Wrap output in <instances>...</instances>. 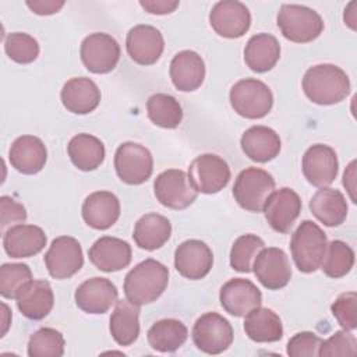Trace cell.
Listing matches in <instances>:
<instances>
[{
  "label": "cell",
  "instance_id": "obj_30",
  "mask_svg": "<svg viewBox=\"0 0 357 357\" xmlns=\"http://www.w3.org/2000/svg\"><path fill=\"white\" fill-rule=\"evenodd\" d=\"M280 59L279 40L271 33H257L251 36L244 47V61L255 73L272 70Z\"/></svg>",
  "mask_w": 357,
  "mask_h": 357
},
{
  "label": "cell",
  "instance_id": "obj_5",
  "mask_svg": "<svg viewBox=\"0 0 357 357\" xmlns=\"http://www.w3.org/2000/svg\"><path fill=\"white\" fill-rule=\"evenodd\" d=\"M234 112L245 119L257 120L265 117L273 106V95L269 86L255 78L237 81L229 93Z\"/></svg>",
  "mask_w": 357,
  "mask_h": 357
},
{
  "label": "cell",
  "instance_id": "obj_38",
  "mask_svg": "<svg viewBox=\"0 0 357 357\" xmlns=\"http://www.w3.org/2000/svg\"><path fill=\"white\" fill-rule=\"evenodd\" d=\"M265 243L257 234H243L237 237L230 250V266L241 273L252 271V262Z\"/></svg>",
  "mask_w": 357,
  "mask_h": 357
},
{
  "label": "cell",
  "instance_id": "obj_36",
  "mask_svg": "<svg viewBox=\"0 0 357 357\" xmlns=\"http://www.w3.org/2000/svg\"><path fill=\"white\" fill-rule=\"evenodd\" d=\"M146 113L149 120L162 128H176L183 120L180 103L167 93H153L146 100Z\"/></svg>",
  "mask_w": 357,
  "mask_h": 357
},
{
  "label": "cell",
  "instance_id": "obj_28",
  "mask_svg": "<svg viewBox=\"0 0 357 357\" xmlns=\"http://www.w3.org/2000/svg\"><path fill=\"white\" fill-rule=\"evenodd\" d=\"M240 145L248 159L266 163L275 159L282 148V142L275 130L266 126H252L241 135Z\"/></svg>",
  "mask_w": 357,
  "mask_h": 357
},
{
  "label": "cell",
  "instance_id": "obj_21",
  "mask_svg": "<svg viewBox=\"0 0 357 357\" xmlns=\"http://www.w3.org/2000/svg\"><path fill=\"white\" fill-rule=\"evenodd\" d=\"M131 245L117 237L103 236L89 248V261L103 272H117L127 268L131 262Z\"/></svg>",
  "mask_w": 357,
  "mask_h": 357
},
{
  "label": "cell",
  "instance_id": "obj_1",
  "mask_svg": "<svg viewBox=\"0 0 357 357\" xmlns=\"http://www.w3.org/2000/svg\"><path fill=\"white\" fill-rule=\"evenodd\" d=\"M305 96L317 105L329 106L342 102L350 93L349 75L335 64H317L303 77Z\"/></svg>",
  "mask_w": 357,
  "mask_h": 357
},
{
  "label": "cell",
  "instance_id": "obj_34",
  "mask_svg": "<svg viewBox=\"0 0 357 357\" xmlns=\"http://www.w3.org/2000/svg\"><path fill=\"white\" fill-rule=\"evenodd\" d=\"M68 156L73 165L82 172L98 169L105 160V145L95 135L81 132L74 135L67 145Z\"/></svg>",
  "mask_w": 357,
  "mask_h": 357
},
{
  "label": "cell",
  "instance_id": "obj_16",
  "mask_svg": "<svg viewBox=\"0 0 357 357\" xmlns=\"http://www.w3.org/2000/svg\"><path fill=\"white\" fill-rule=\"evenodd\" d=\"M303 174L307 181L315 187L332 184L337 176L339 160L335 149L325 144L310 146L301 160Z\"/></svg>",
  "mask_w": 357,
  "mask_h": 357
},
{
  "label": "cell",
  "instance_id": "obj_47",
  "mask_svg": "<svg viewBox=\"0 0 357 357\" xmlns=\"http://www.w3.org/2000/svg\"><path fill=\"white\" fill-rule=\"evenodd\" d=\"M26 6L32 10V13H35L38 15H52V14L60 11V8L64 6V1H61V0H33V1H26Z\"/></svg>",
  "mask_w": 357,
  "mask_h": 357
},
{
  "label": "cell",
  "instance_id": "obj_9",
  "mask_svg": "<svg viewBox=\"0 0 357 357\" xmlns=\"http://www.w3.org/2000/svg\"><path fill=\"white\" fill-rule=\"evenodd\" d=\"M156 199L166 208L180 211L188 208L198 197L188 174L180 169H167L153 181Z\"/></svg>",
  "mask_w": 357,
  "mask_h": 357
},
{
  "label": "cell",
  "instance_id": "obj_13",
  "mask_svg": "<svg viewBox=\"0 0 357 357\" xmlns=\"http://www.w3.org/2000/svg\"><path fill=\"white\" fill-rule=\"evenodd\" d=\"M212 29L223 38H241L251 26V14L248 7L237 0L218 1L209 13Z\"/></svg>",
  "mask_w": 357,
  "mask_h": 357
},
{
  "label": "cell",
  "instance_id": "obj_3",
  "mask_svg": "<svg viewBox=\"0 0 357 357\" xmlns=\"http://www.w3.org/2000/svg\"><path fill=\"white\" fill-rule=\"evenodd\" d=\"M328 240L324 230L312 220H303L291 234L290 250L300 272H315L325 254Z\"/></svg>",
  "mask_w": 357,
  "mask_h": 357
},
{
  "label": "cell",
  "instance_id": "obj_29",
  "mask_svg": "<svg viewBox=\"0 0 357 357\" xmlns=\"http://www.w3.org/2000/svg\"><path fill=\"white\" fill-rule=\"evenodd\" d=\"M347 202L344 195L331 187H321L310 201L311 213L325 226H340L347 218Z\"/></svg>",
  "mask_w": 357,
  "mask_h": 357
},
{
  "label": "cell",
  "instance_id": "obj_32",
  "mask_svg": "<svg viewBox=\"0 0 357 357\" xmlns=\"http://www.w3.org/2000/svg\"><path fill=\"white\" fill-rule=\"evenodd\" d=\"M172 225L170 220L159 213H146L141 216L135 226L132 238L135 244L146 251H155L165 245L170 238Z\"/></svg>",
  "mask_w": 357,
  "mask_h": 357
},
{
  "label": "cell",
  "instance_id": "obj_12",
  "mask_svg": "<svg viewBox=\"0 0 357 357\" xmlns=\"http://www.w3.org/2000/svg\"><path fill=\"white\" fill-rule=\"evenodd\" d=\"M45 265L54 279H68L84 265V254L79 241L70 236L56 237L45 254Z\"/></svg>",
  "mask_w": 357,
  "mask_h": 357
},
{
  "label": "cell",
  "instance_id": "obj_45",
  "mask_svg": "<svg viewBox=\"0 0 357 357\" xmlns=\"http://www.w3.org/2000/svg\"><path fill=\"white\" fill-rule=\"evenodd\" d=\"M0 216H1V230L4 231L7 226L14 223H24L26 220V209L22 204L17 202L8 195L0 198Z\"/></svg>",
  "mask_w": 357,
  "mask_h": 357
},
{
  "label": "cell",
  "instance_id": "obj_17",
  "mask_svg": "<svg viewBox=\"0 0 357 357\" xmlns=\"http://www.w3.org/2000/svg\"><path fill=\"white\" fill-rule=\"evenodd\" d=\"M213 265L212 250L201 240H185L174 251L176 271L190 280L205 278Z\"/></svg>",
  "mask_w": 357,
  "mask_h": 357
},
{
  "label": "cell",
  "instance_id": "obj_44",
  "mask_svg": "<svg viewBox=\"0 0 357 357\" xmlns=\"http://www.w3.org/2000/svg\"><path fill=\"white\" fill-rule=\"evenodd\" d=\"M322 339L314 332H298L289 342L286 353L290 357H315L318 356Z\"/></svg>",
  "mask_w": 357,
  "mask_h": 357
},
{
  "label": "cell",
  "instance_id": "obj_37",
  "mask_svg": "<svg viewBox=\"0 0 357 357\" xmlns=\"http://www.w3.org/2000/svg\"><path fill=\"white\" fill-rule=\"evenodd\" d=\"M354 265V251L342 240H333L326 244L325 254L321 261L322 272L332 279L346 276Z\"/></svg>",
  "mask_w": 357,
  "mask_h": 357
},
{
  "label": "cell",
  "instance_id": "obj_2",
  "mask_svg": "<svg viewBox=\"0 0 357 357\" xmlns=\"http://www.w3.org/2000/svg\"><path fill=\"white\" fill-rule=\"evenodd\" d=\"M169 283V269L162 262L148 258L137 264L124 279V294L128 301L145 305L156 301Z\"/></svg>",
  "mask_w": 357,
  "mask_h": 357
},
{
  "label": "cell",
  "instance_id": "obj_26",
  "mask_svg": "<svg viewBox=\"0 0 357 357\" xmlns=\"http://www.w3.org/2000/svg\"><path fill=\"white\" fill-rule=\"evenodd\" d=\"M169 73L176 89L192 92L204 82L205 63L197 52L181 50L172 59Z\"/></svg>",
  "mask_w": 357,
  "mask_h": 357
},
{
  "label": "cell",
  "instance_id": "obj_33",
  "mask_svg": "<svg viewBox=\"0 0 357 357\" xmlns=\"http://www.w3.org/2000/svg\"><path fill=\"white\" fill-rule=\"evenodd\" d=\"M112 337L119 346H130L139 336V305L128 300L116 303L109 325Z\"/></svg>",
  "mask_w": 357,
  "mask_h": 357
},
{
  "label": "cell",
  "instance_id": "obj_31",
  "mask_svg": "<svg viewBox=\"0 0 357 357\" xmlns=\"http://www.w3.org/2000/svg\"><path fill=\"white\" fill-rule=\"evenodd\" d=\"M244 332L257 343L278 342L283 336L282 319L273 310L259 305L245 315Z\"/></svg>",
  "mask_w": 357,
  "mask_h": 357
},
{
  "label": "cell",
  "instance_id": "obj_42",
  "mask_svg": "<svg viewBox=\"0 0 357 357\" xmlns=\"http://www.w3.org/2000/svg\"><path fill=\"white\" fill-rule=\"evenodd\" d=\"M357 339L350 331H336L331 337L322 340L318 356L321 357H337V356H356Z\"/></svg>",
  "mask_w": 357,
  "mask_h": 357
},
{
  "label": "cell",
  "instance_id": "obj_41",
  "mask_svg": "<svg viewBox=\"0 0 357 357\" xmlns=\"http://www.w3.org/2000/svg\"><path fill=\"white\" fill-rule=\"evenodd\" d=\"M32 280L26 264H3L0 268V294L4 298H17L20 290Z\"/></svg>",
  "mask_w": 357,
  "mask_h": 357
},
{
  "label": "cell",
  "instance_id": "obj_14",
  "mask_svg": "<svg viewBox=\"0 0 357 357\" xmlns=\"http://www.w3.org/2000/svg\"><path fill=\"white\" fill-rule=\"evenodd\" d=\"M252 272L265 289L279 290L290 282L291 265L283 250L264 247L252 262Z\"/></svg>",
  "mask_w": 357,
  "mask_h": 357
},
{
  "label": "cell",
  "instance_id": "obj_49",
  "mask_svg": "<svg viewBox=\"0 0 357 357\" xmlns=\"http://www.w3.org/2000/svg\"><path fill=\"white\" fill-rule=\"evenodd\" d=\"M357 1H351L349 3V6L344 8V24L349 25L353 31H356V22H357Z\"/></svg>",
  "mask_w": 357,
  "mask_h": 357
},
{
  "label": "cell",
  "instance_id": "obj_6",
  "mask_svg": "<svg viewBox=\"0 0 357 357\" xmlns=\"http://www.w3.org/2000/svg\"><path fill=\"white\" fill-rule=\"evenodd\" d=\"M275 190V178L271 173L259 167L241 170L233 185L236 202L248 212H262L266 198Z\"/></svg>",
  "mask_w": 357,
  "mask_h": 357
},
{
  "label": "cell",
  "instance_id": "obj_39",
  "mask_svg": "<svg viewBox=\"0 0 357 357\" xmlns=\"http://www.w3.org/2000/svg\"><path fill=\"white\" fill-rule=\"evenodd\" d=\"M64 337L53 328H40L31 335L28 342L29 357H61L64 354Z\"/></svg>",
  "mask_w": 357,
  "mask_h": 357
},
{
  "label": "cell",
  "instance_id": "obj_46",
  "mask_svg": "<svg viewBox=\"0 0 357 357\" xmlns=\"http://www.w3.org/2000/svg\"><path fill=\"white\" fill-rule=\"evenodd\" d=\"M178 1H170V0H141L139 6L149 14H156V15H166L173 13L178 7Z\"/></svg>",
  "mask_w": 357,
  "mask_h": 357
},
{
  "label": "cell",
  "instance_id": "obj_15",
  "mask_svg": "<svg viewBox=\"0 0 357 357\" xmlns=\"http://www.w3.org/2000/svg\"><path fill=\"white\" fill-rule=\"evenodd\" d=\"M262 211L269 226L275 231L286 234L301 212V199L294 190L283 187L266 198Z\"/></svg>",
  "mask_w": 357,
  "mask_h": 357
},
{
  "label": "cell",
  "instance_id": "obj_40",
  "mask_svg": "<svg viewBox=\"0 0 357 357\" xmlns=\"http://www.w3.org/2000/svg\"><path fill=\"white\" fill-rule=\"evenodd\" d=\"M6 54L18 64H29L39 56L38 40L25 32L8 33L4 40Z\"/></svg>",
  "mask_w": 357,
  "mask_h": 357
},
{
  "label": "cell",
  "instance_id": "obj_50",
  "mask_svg": "<svg viewBox=\"0 0 357 357\" xmlns=\"http://www.w3.org/2000/svg\"><path fill=\"white\" fill-rule=\"evenodd\" d=\"M1 307L4 308V319H3V324H4V328H3V332H1V336H4L6 335V332H7V329H8V321L6 319V315H10L11 312H10V310H8V307H7V304H1Z\"/></svg>",
  "mask_w": 357,
  "mask_h": 357
},
{
  "label": "cell",
  "instance_id": "obj_18",
  "mask_svg": "<svg viewBox=\"0 0 357 357\" xmlns=\"http://www.w3.org/2000/svg\"><path fill=\"white\" fill-rule=\"evenodd\" d=\"M126 47L132 61L141 66H152L163 53L165 39L158 28L141 24L128 31Z\"/></svg>",
  "mask_w": 357,
  "mask_h": 357
},
{
  "label": "cell",
  "instance_id": "obj_7",
  "mask_svg": "<svg viewBox=\"0 0 357 357\" xmlns=\"http://www.w3.org/2000/svg\"><path fill=\"white\" fill-rule=\"evenodd\" d=\"M114 169L123 183L130 185L142 184L153 172L152 153L141 144L123 142L114 153Z\"/></svg>",
  "mask_w": 357,
  "mask_h": 357
},
{
  "label": "cell",
  "instance_id": "obj_27",
  "mask_svg": "<svg viewBox=\"0 0 357 357\" xmlns=\"http://www.w3.org/2000/svg\"><path fill=\"white\" fill-rule=\"evenodd\" d=\"M63 106L74 114H88L93 112L100 102V89L86 77L68 79L60 92Z\"/></svg>",
  "mask_w": 357,
  "mask_h": 357
},
{
  "label": "cell",
  "instance_id": "obj_4",
  "mask_svg": "<svg viewBox=\"0 0 357 357\" xmlns=\"http://www.w3.org/2000/svg\"><path fill=\"white\" fill-rule=\"evenodd\" d=\"M276 22L282 35L294 43L312 42L324 31L321 15L315 10L300 4H283L279 8Z\"/></svg>",
  "mask_w": 357,
  "mask_h": 357
},
{
  "label": "cell",
  "instance_id": "obj_48",
  "mask_svg": "<svg viewBox=\"0 0 357 357\" xmlns=\"http://www.w3.org/2000/svg\"><path fill=\"white\" fill-rule=\"evenodd\" d=\"M356 160L350 162L349 166L346 167L344 173H343V185L346 187L349 195H350V199L353 202H357L356 201V195H354V190H356Z\"/></svg>",
  "mask_w": 357,
  "mask_h": 357
},
{
  "label": "cell",
  "instance_id": "obj_11",
  "mask_svg": "<svg viewBox=\"0 0 357 357\" xmlns=\"http://www.w3.org/2000/svg\"><path fill=\"white\" fill-rule=\"evenodd\" d=\"M85 68L93 74L110 73L119 63L120 45L109 33L95 32L88 35L79 49Z\"/></svg>",
  "mask_w": 357,
  "mask_h": 357
},
{
  "label": "cell",
  "instance_id": "obj_22",
  "mask_svg": "<svg viewBox=\"0 0 357 357\" xmlns=\"http://www.w3.org/2000/svg\"><path fill=\"white\" fill-rule=\"evenodd\" d=\"M45 231L35 225L18 223L3 236V247L11 258H29L39 254L46 245Z\"/></svg>",
  "mask_w": 357,
  "mask_h": 357
},
{
  "label": "cell",
  "instance_id": "obj_20",
  "mask_svg": "<svg viewBox=\"0 0 357 357\" xmlns=\"http://www.w3.org/2000/svg\"><path fill=\"white\" fill-rule=\"evenodd\" d=\"M220 305L233 317H245L262 303L261 290L248 279L234 278L226 282L219 291Z\"/></svg>",
  "mask_w": 357,
  "mask_h": 357
},
{
  "label": "cell",
  "instance_id": "obj_43",
  "mask_svg": "<svg viewBox=\"0 0 357 357\" xmlns=\"http://www.w3.org/2000/svg\"><path fill=\"white\" fill-rule=\"evenodd\" d=\"M331 311L343 329L354 331L357 328V296L354 291L340 294L331 305Z\"/></svg>",
  "mask_w": 357,
  "mask_h": 357
},
{
  "label": "cell",
  "instance_id": "obj_24",
  "mask_svg": "<svg viewBox=\"0 0 357 357\" xmlns=\"http://www.w3.org/2000/svg\"><path fill=\"white\" fill-rule=\"evenodd\" d=\"M120 218V201L110 191H95L82 204L84 222L96 230L112 227Z\"/></svg>",
  "mask_w": 357,
  "mask_h": 357
},
{
  "label": "cell",
  "instance_id": "obj_8",
  "mask_svg": "<svg viewBox=\"0 0 357 357\" xmlns=\"http://www.w3.org/2000/svg\"><path fill=\"white\" fill-rule=\"evenodd\" d=\"M192 342L206 354H220L233 343V328L220 314L205 312L192 326Z\"/></svg>",
  "mask_w": 357,
  "mask_h": 357
},
{
  "label": "cell",
  "instance_id": "obj_23",
  "mask_svg": "<svg viewBox=\"0 0 357 357\" xmlns=\"http://www.w3.org/2000/svg\"><path fill=\"white\" fill-rule=\"evenodd\" d=\"M8 159L11 166L22 174L39 173L47 160V151L40 138L21 135L10 146Z\"/></svg>",
  "mask_w": 357,
  "mask_h": 357
},
{
  "label": "cell",
  "instance_id": "obj_19",
  "mask_svg": "<svg viewBox=\"0 0 357 357\" xmlns=\"http://www.w3.org/2000/svg\"><path fill=\"white\" fill-rule=\"evenodd\" d=\"M74 298L84 312L105 314L119 301V290L106 278H91L77 287Z\"/></svg>",
  "mask_w": 357,
  "mask_h": 357
},
{
  "label": "cell",
  "instance_id": "obj_10",
  "mask_svg": "<svg viewBox=\"0 0 357 357\" xmlns=\"http://www.w3.org/2000/svg\"><path fill=\"white\" fill-rule=\"evenodd\" d=\"M187 174L194 188L202 194H216L222 191L231 176L227 162L215 153L197 156L191 162Z\"/></svg>",
  "mask_w": 357,
  "mask_h": 357
},
{
  "label": "cell",
  "instance_id": "obj_35",
  "mask_svg": "<svg viewBox=\"0 0 357 357\" xmlns=\"http://www.w3.org/2000/svg\"><path fill=\"white\" fill-rule=\"evenodd\" d=\"M188 337L187 326L174 318L156 321L146 333L149 346L160 353H172L180 349Z\"/></svg>",
  "mask_w": 357,
  "mask_h": 357
},
{
  "label": "cell",
  "instance_id": "obj_25",
  "mask_svg": "<svg viewBox=\"0 0 357 357\" xmlns=\"http://www.w3.org/2000/svg\"><path fill=\"white\" fill-rule=\"evenodd\" d=\"M17 307L20 312L33 321L43 319L49 315L54 305V294L47 280L36 279L28 282L17 296Z\"/></svg>",
  "mask_w": 357,
  "mask_h": 357
}]
</instances>
